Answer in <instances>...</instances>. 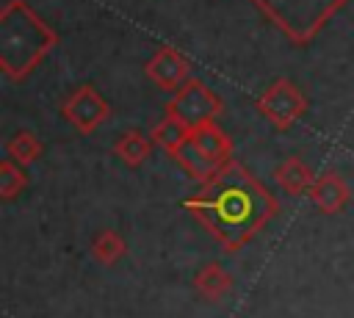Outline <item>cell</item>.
Returning <instances> with one entry per match:
<instances>
[{"mask_svg":"<svg viewBox=\"0 0 354 318\" xmlns=\"http://www.w3.org/2000/svg\"><path fill=\"white\" fill-rule=\"evenodd\" d=\"M185 207L194 210L227 249H238L274 216L277 202L241 163L227 160L205 177L202 191L188 199Z\"/></svg>","mask_w":354,"mask_h":318,"instance_id":"6da1fadb","label":"cell"},{"mask_svg":"<svg viewBox=\"0 0 354 318\" xmlns=\"http://www.w3.org/2000/svg\"><path fill=\"white\" fill-rule=\"evenodd\" d=\"M55 30L25 0H8L0 14V69L11 80L28 77L55 47Z\"/></svg>","mask_w":354,"mask_h":318,"instance_id":"7a4b0ae2","label":"cell"},{"mask_svg":"<svg viewBox=\"0 0 354 318\" xmlns=\"http://www.w3.org/2000/svg\"><path fill=\"white\" fill-rule=\"evenodd\" d=\"M171 158L191 177H210L218 166L232 160V141L216 122H205V124L191 127L188 144L180 152H174Z\"/></svg>","mask_w":354,"mask_h":318,"instance_id":"3957f363","label":"cell"},{"mask_svg":"<svg viewBox=\"0 0 354 318\" xmlns=\"http://www.w3.org/2000/svg\"><path fill=\"white\" fill-rule=\"evenodd\" d=\"M257 111L263 119H268L277 130H290L307 111V97L301 94V88L288 80L279 77L274 80L260 97H257Z\"/></svg>","mask_w":354,"mask_h":318,"instance_id":"277c9868","label":"cell"},{"mask_svg":"<svg viewBox=\"0 0 354 318\" xmlns=\"http://www.w3.org/2000/svg\"><path fill=\"white\" fill-rule=\"evenodd\" d=\"M221 111H224L221 100L196 77H191L183 88H177L174 97L166 102V113H174L177 119H183L191 127L216 122L221 116Z\"/></svg>","mask_w":354,"mask_h":318,"instance_id":"5b68a950","label":"cell"},{"mask_svg":"<svg viewBox=\"0 0 354 318\" xmlns=\"http://www.w3.org/2000/svg\"><path fill=\"white\" fill-rule=\"evenodd\" d=\"M61 116H64L77 133L88 135V133H94V130L111 116V105L105 102V97H102L94 86L83 83V86H75L72 94L64 100Z\"/></svg>","mask_w":354,"mask_h":318,"instance_id":"8992f818","label":"cell"},{"mask_svg":"<svg viewBox=\"0 0 354 318\" xmlns=\"http://www.w3.org/2000/svg\"><path fill=\"white\" fill-rule=\"evenodd\" d=\"M144 72H147V77H149L158 88H163V91H177V88H183V86L191 80V61H188L180 50H174V47H160V50L147 61Z\"/></svg>","mask_w":354,"mask_h":318,"instance_id":"52a82bcc","label":"cell"},{"mask_svg":"<svg viewBox=\"0 0 354 318\" xmlns=\"http://www.w3.org/2000/svg\"><path fill=\"white\" fill-rule=\"evenodd\" d=\"M310 202L324 213V216H335V213H343L346 205H348V185L346 180L337 174V171H324L313 180L310 185Z\"/></svg>","mask_w":354,"mask_h":318,"instance_id":"ba28073f","label":"cell"},{"mask_svg":"<svg viewBox=\"0 0 354 318\" xmlns=\"http://www.w3.org/2000/svg\"><path fill=\"white\" fill-rule=\"evenodd\" d=\"M194 288H196V296H199V299H205L207 304H216V301H221L224 296H230V290H232V277H230V271H227L221 263L210 260V263H205V265L196 271Z\"/></svg>","mask_w":354,"mask_h":318,"instance_id":"9c48e42d","label":"cell"},{"mask_svg":"<svg viewBox=\"0 0 354 318\" xmlns=\"http://www.w3.org/2000/svg\"><path fill=\"white\" fill-rule=\"evenodd\" d=\"M274 180H277V185H279L285 194L301 196V194L310 191L315 174L310 171V166H307L299 155H290V158H285V160L274 169Z\"/></svg>","mask_w":354,"mask_h":318,"instance_id":"30bf717a","label":"cell"},{"mask_svg":"<svg viewBox=\"0 0 354 318\" xmlns=\"http://www.w3.org/2000/svg\"><path fill=\"white\" fill-rule=\"evenodd\" d=\"M152 144H155L152 135H144L141 130H124V133L113 141V155H116L124 166L138 169V166L149 158Z\"/></svg>","mask_w":354,"mask_h":318,"instance_id":"8fae6325","label":"cell"},{"mask_svg":"<svg viewBox=\"0 0 354 318\" xmlns=\"http://www.w3.org/2000/svg\"><path fill=\"white\" fill-rule=\"evenodd\" d=\"M191 138V124H185L183 119H177L174 113H166L155 127H152V141L155 147L166 149L169 155L180 152Z\"/></svg>","mask_w":354,"mask_h":318,"instance_id":"7c38bea8","label":"cell"},{"mask_svg":"<svg viewBox=\"0 0 354 318\" xmlns=\"http://www.w3.org/2000/svg\"><path fill=\"white\" fill-rule=\"evenodd\" d=\"M88 254L100 265H116L127 254V243L116 230H100L88 243Z\"/></svg>","mask_w":354,"mask_h":318,"instance_id":"4fadbf2b","label":"cell"},{"mask_svg":"<svg viewBox=\"0 0 354 318\" xmlns=\"http://www.w3.org/2000/svg\"><path fill=\"white\" fill-rule=\"evenodd\" d=\"M41 141L33 130H17L14 135H8L6 141V158L17 160L19 166H28V163H36L41 158Z\"/></svg>","mask_w":354,"mask_h":318,"instance_id":"5bb4252c","label":"cell"},{"mask_svg":"<svg viewBox=\"0 0 354 318\" xmlns=\"http://www.w3.org/2000/svg\"><path fill=\"white\" fill-rule=\"evenodd\" d=\"M25 185H28L25 166H19V163L11 160V158L0 160V196H3V199H14Z\"/></svg>","mask_w":354,"mask_h":318,"instance_id":"9a60e30c","label":"cell"}]
</instances>
